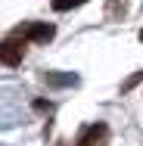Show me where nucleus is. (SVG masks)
Returning <instances> with one entry per match:
<instances>
[{
	"instance_id": "1",
	"label": "nucleus",
	"mask_w": 143,
	"mask_h": 146,
	"mask_svg": "<svg viewBox=\"0 0 143 146\" xmlns=\"http://www.w3.org/2000/svg\"><path fill=\"white\" fill-rule=\"evenodd\" d=\"M13 34L28 40V44H47V40L56 37V25L53 22H22V25L13 28Z\"/></svg>"
},
{
	"instance_id": "2",
	"label": "nucleus",
	"mask_w": 143,
	"mask_h": 146,
	"mask_svg": "<svg viewBox=\"0 0 143 146\" xmlns=\"http://www.w3.org/2000/svg\"><path fill=\"white\" fill-rule=\"evenodd\" d=\"M25 47H28V40H22V37H16L13 31L3 37V44H0V59H3V65L6 68H16V65H22V59H25Z\"/></svg>"
},
{
	"instance_id": "3",
	"label": "nucleus",
	"mask_w": 143,
	"mask_h": 146,
	"mask_svg": "<svg viewBox=\"0 0 143 146\" xmlns=\"http://www.w3.org/2000/svg\"><path fill=\"white\" fill-rule=\"evenodd\" d=\"M109 137V127L103 124V121H96V124H87L78 131V137L72 140V146H103V140ZM56 146H69V143H56Z\"/></svg>"
},
{
	"instance_id": "4",
	"label": "nucleus",
	"mask_w": 143,
	"mask_h": 146,
	"mask_svg": "<svg viewBox=\"0 0 143 146\" xmlns=\"http://www.w3.org/2000/svg\"><path fill=\"white\" fill-rule=\"evenodd\" d=\"M41 81L47 87H75L78 84V75H72V72H44Z\"/></svg>"
},
{
	"instance_id": "5",
	"label": "nucleus",
	"mask_w": 143,
	"mask_h": 146,
	"mask_svg": "<svg viewBox=\"0 0 143 146\" xmlns=\"http://www.w3.org/2000/svg\"><path fill=\"white\" fill-rule=\"evenodd\" d=\"M128 0H106V9H103V16H106V22H124V16H128Z\"/></svg>"
},
{
	"instance_id": "6",
	"label": "nucleus",
	"mask_w": 143,
	"mask_h": 146,
	"mask_svg": "<svg viewBox=\"0 0 143 146\" xmlns=\"http://www.w3.org/2000/svg\"><path fill=\"white\" fill-rule=\"evenodd\" d=\"M87 0H50V6L56 9V13H69V9H78V6H84Z\"/></svg>"
},
{
	"instance_id": "7",
	"label": "nucleus",
	"mask_w": 143,
	"mask_h": 146,
	"mask_svg": "<svg viewBox=\"0 0 143 146\" xmlns=\"http://www.w3.org/2000/svg\"><path fill=\"white\" fill-rule=\"evenodd\" d=\"M140 81H143V68H140V72H134V75H131V78L121 84V93H128V90L134 87V84H140Z\"/></svg>"
},
{
	"instance_id": "8",
	"label": "nucleus",
	"mask_w": 143,
	"mask_h": 146,
	"mask_svg": "<svg viewBox=\"0 0 143 146\" xmlns=\"http://www.w3.org/2000/svg\"><path fill=\"white\" fill-rule=\"evenodd\" d=\"M34 109H37V112H47V115H50V112H53V103H44V100H34Z\"/></svg>"
},
{
	"instance_id": "9",
	"label": "nucleus",
	"mask_w": 143,
	"mask_h": 146,
	"mask_svg": "<svg viewBox=\"0 0 143 146\" xmlns=\"http://www.w3.org/2000/svg\"><path fill=\"white\" fill-rule=\"evenodd\" d=\"M137 37H140V40H143V28H140V31H137Z\"/></svg>"
}]
</instances>
